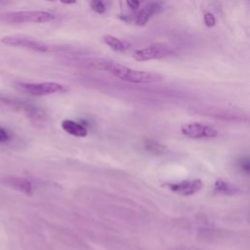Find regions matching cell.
<instances>
[{
  "label": "cell",
  "instance_id": "obj_2",
  "mask_svg": "<svg viewBox=\"0 0 250 250\" xmlns=\"http://www.w3.org/2000/svg\"><path fill=\"white\" fill-rule=\"evenodd\" d=\"M0 20L8 23H45L56 20V16L47 11H16L1 14Z\"/></svg>",
  "mask_w": 250,
  "mask_h": 250
},
{
  "label": "cell",
  "instance_id": "obj_7",
  "mask_svg": "<svg viewBox=\"0 0 250 250\" xmlns=\"http://www.w3.org/2000/svg\"><path fill=\"white\" fill-rule=\"evenodd\" d=\"M165 187L175 193L181 195H192L203 188V183L199 179L185 180L178 183H167Z\"/></svg>",
  "mask_w": 250,
  "mask_h": 250
},
{
  "label": "cell",
  "instance_id": "obj_9",
  "mask_svg": "<svg viewBox=\"0 0 250 250\" xmlns=\"http://www.w3.org/2000/svg\"><path fill=\"white\" fill-rule=\"evenodd\" d=\"M4 182L11 188L22 191L26 194H31L32 192V184L27 179L17 176H9L5 178Z\"/></svg>",
  "mask_w": 250,
  "mask_h": 250
},
{
  "label": "cell",
  "instance_id": "obj_10",
  "mask_svg": "<svg viewBox=\"0 0 250 250\" xmlns=\"http://www.w3.org/2000/svg\"><path fill=\"white\" fill-rule=\"evenodd\" d=\"M62 127L66 133L74 137L82 138V137H86L88 134V131L85 126L70 119H64L62 122Z\"/></svg>",
  "mask_w": 250,
  "mask_h": 250
},
{
  "label": "cell",
  "instance_id": "obj_16",
  "mask_svg": "<svg viewBox=\"0 0 250 250\" xmlns=\"http://www.w3.org/2000/svg\"><path fill=\"white\" fill-rule=\"evenodd\" d=\"M9 140H10V136L8 132L4 128L0 127V143H6Z\"/></svg>",
  "mask_w": 250,
  "mask_h": 250
},
{
  "label": "cell",
  "instance_id": "obj_18",
  "mask_svg": "<svg viewBox=\"0 0 250 250\" xmlns=\"http://www.w3.org/2000/svg\"><path fill=\"white\" fill-rule=\"evenodd\" d=\"M60 1H61L62 4H66V5L76 3V0H60Z\"/></svg>",
  "mask_w": 250,
  "mask_h": 250
},
{
  "label": "cell",
  "instance_id": "obj_12",
  "mask_svg": "<svg viewBox=\"0 0 250 250\" xmlns=\"http://www.w3.org/2000/svg\"><path fill=\"white\" fill-rule=\"evenodd\" d=\"M214 191H216L218 193H222V194L232 195V194L238 193L240 191V189L236 186H234L230 183H228L222 179H219L214 184Z\"/></svg>",
  "mask_w": 250,
  "mask_h": 250
},
{
  "label": "cell",
  "instance_id": "obj_1",
  "mask_svg": "<svg viewBox=\"0 0 250 250\" xmlns=\"http://www.w3.org/2000/svg\"><path fill=\"white\" fill-rule=\"evenodd\" d=\"M104 71L111 73L116 78L135 84H148L158 82L162 79V76L158 73L146 71V70H138L131 67H128L119 62H115L109 60H106Z\"/></svg>",
  "mask_w": 250,
  "mask_h": 250
},
{
  "label": "cell",
  "instance_id": "obj_8",
  "mask_svg": "<svg viewBox=\"0 0 250 250\" xmlns=\"http://www.w3.org/2000/svg\"><path fill=\"white\" fill-rule=\"evenodd\" d=\"M160 9H161V5L157 1L147 3L138 13L136 20H135V23L139 26H144L147 22V21L151 18V16L158 13L160 11Z\"/></svg>",
  "mask_w": 250,
  "mask_h": 250
},
{
  "label": "cell",
  "instance_id": "obj_5",
  "mask_svg": "<svg viewBox=\"0 0 250 250\" xmlns=\"http://www.w3.org/2000/svg\"><path fill=\"white\" fill-rule=\"evenodd\" d=\"M181 132L184 136L195 140L213 139L218 136V131L215 127L198 122L184 124L181 127Z\"/></svg>",
  "mask_w": 250,
  "mask_h": 250
},
{
  "label": "cell",
  "instance_id": "obj_3",
  "mask_svg": "<svg viewBox=\"0 0 250 250\" xmlns=\"http://www.w3.org/2000/svg\"><path fill=\"white\" fill-rule=\"evenodd\" d=\"M175 53V50L165 43H153L143 49L136 50L132 57L137 62H146L165 59L173 56Z\"/></svg>",
  "mask_w": 250,
  "mask_h": 250
},
{
  "label": "cell",
  "instance_id": "obj_19",
  "mask_svg": "<svg viewBox=\"0 0 250 250\" xmlns=\"http://www.w3.org/2000/svg\"><path fill=\"white\" fill-rule=\"evenodd\" d=\"M48 1H54V0H48Z\"/></svg>",
  "mask_w": 250,
  "mask_h": 250
},
{
  "label": "cell",
  "instance_id": "obj_4",
  "mask_svg": "<svg viewBox=\"0 0 250 250\" xmlns=\"http://www.w3.org/2000/svg\"><path fill=\"white\" fill-rule=\"evenodd\" d=\"M17 87L23 93L32 96H46L57 94L64 91V87L57 82H40V83H17Z\"/></svg>",
  "mask_w": 250,
  "mask_h": 250
},
{
  "label": "cell",
  "instance_id": "obj_17",
  "mask_svg": "<svg viewBox=\"0 0 250 250\" xmlns=\"http://www.w3.org/2000/svg\"><path fill=\"white\" fill-rule=\"evenodd\" d=\"M126 4L132 10H137L140 7V0H126Z\"/></svg>",
  "mask_w": 250,
  "mask_h": 250
},
{
  "label": "cell",
  "instance_id": "obj_14",
  "mask_svg": "<svg viewBox=\"0 0 250 250\" xmlns=\"http://www.w3.org/2000/svg\"><path fill=\"white\" fill-rule=\"evenodd\" d=\"M90 7L95 13L100 14V15L104 14V12L106 10V6L103 0H91Z\"/></svg>",
  "mask_w": 250,
  "mask_h": 250
},
{
  "label": "cell",
  "instance_id": "obj_13",
  "mask_svg": "<svg viewBox=\"0 0 250 250\" xmlns=\"http://www.w3.org/2000/svg\"><path fill=\"white\" fill-rule=\"evenodd\" d=\"M145 148L147 151H150L152 153L158 154V153H163L165 151V146L155 141L152 140H146L145 142Z\"/></svg>",
  "mask_w": 250,
  "mask_h": 250
},
{
  "label": "cell",
  "instance_id": "obj_15",
  "mask_svg": "<svg viewBox=\"0 0 250 250\" xmlns=\"http://www.w3.org/2000/svg\"><path fill=\"white\" fill-rule=\"evenodd\" d=\"M203 21H204V23L207 27H213V26L216 25V18L210 12H207V13L204 14Z\"/></svg>",
  "mask_w": 250,
  "mask_h": 250
},
{
  "label": "cell",
  "instance_id": "obj_11",
  "mask_svg": "<svg viewBox=\"0 0 250 250\" xmlns=\"http://www.w3.org/2000/svg\"><path fill=\"white\" fill-rule=\"evenodd\" d=\"M103 41L110 49H112L113 51H116V52H124L130 46L126 41H123V40H121L113 35H109V34L104 35Z\"/></svg>",
  "mask_w": 250,
  "mask_h": 250
},
{
  "label": "cell",
  "instance_id": "obj_6",
  "mask_svg": "<svg viewBox=\"0 0 250 250\" xmlns=\"http://www.w3.org/2000/svg\"><path fill=\"white\" fill-rule=\"evenodd\" d=\"M1 42L4 43L5 45L9 46H14V47H20V48H24L28 50H32L35 52H40V53H45L48 52L49 47L45 43L41 41H37L31 38H27L24 36H19V35H10V36H5L1 39Z\"/></svg>",
  "mask_w": 250,
  "mask_h": 250
}]
</instances>
